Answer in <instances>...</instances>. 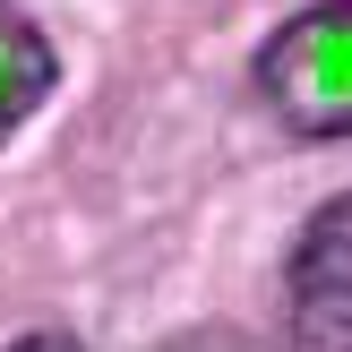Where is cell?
Returning a JSON list of instances; mask_svg holds the SVG:
<instances>
[{
  "mask_svg": "<svg viewBox=\"0 0 352 352\" xmlns=\"http://www.w3.org/2000/svg\"><path fill=\"white\" fill-rule=\"evenodd\" d=\"M258 95L292 138H352V0H318L267 34Z\"/></svg>",
  "mask_w": 352,
  "mask_h": 352,
  "instance_id": "1",
  "label": "cell"
},
{
  "mask_svg": "<svg viewBox=\"0 0 352 352\" xmlns=\"http://www.w3.org/2000/svg\"><path fill=\"white\" fill-rule=\"evenodd\" d=\"M284 336H292V352H352V189L327 198L292 241Z\"/></svg>",
  "mask_w": 352,
  "mask_h": 352,
  "instance_id": "2",
  "label": "cell"
},
{
  "mask_svg": "<svg viewBox=\"0 0 352 352\" xmlns=\"http://www.w3.org/2000/svg\"><path fill=\"white\" fill-rule=\"evenodd\" d=\"M52 78H60V60H52L43 26H34L26 9H9V0H0V146H9V138L43 112Z\"/></svg>",
  "mask_w": 352,
  "mask_h": 352,
  "instance_id": "3",
  "label": "cell"
},
{
  "mask_svg": "<svg viewBox=\"0 0 352 352\" xmlns=\"http://www.w3.org/2000/svg\"><path fill=\"white\" fill-rule=\"evenodd\" d=\"M164 352H250V344H241L232 327H189V336H172Z\"/></svg>",
  "mask_w": 352,
  "mask_h": 352,
  "instance_id": "4",
  "label": "cell"
},
{
  "mask_svg": "<svg viewBox=\"0 0 352 352\" xmlns=\"http://www.w3.org/2000/svg\"><path fill=\"white\" fill-rule=\"evenodd\" d=\"M9 352H78V336H60V327H34V336H17Z\"/></svg>",
  "mask_w": 352,
  "mask_h": 352,
  "instance_id": "5",
  "label": "cell"
}]
</instances>
